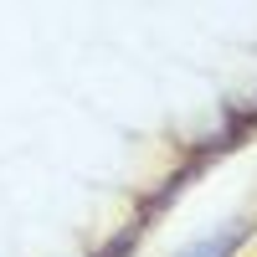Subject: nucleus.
<instances>
[{"label": "nucleus", "instance_id": "obj_1", "mask_svg": "<svg viewBox=\"0 0 257 257\" xmlns=\"http://www.w3.org/2000/svg\"><path fill=\"white\" fill-rule=\"evenodd\" d=\"M242 231H247V226H237V231H221V237H216V242H211V247H201V252H190V257H226L231 247H237V242H242Z\"/></svg>", "mask_w": 257, "mask_h": 257}]
</instances>
